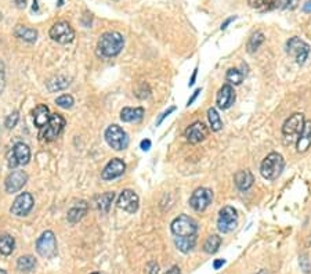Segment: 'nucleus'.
Returning a JSON list of instances; mask_svg holds the SVG:
<instances>
[{
  "instance_id": "1",
  "label": "nucleus",
  "mask_w": 311,
  "mask_h": 274,
  "mask_svg": "<svg viewBox=\"0 0 311 274\" xmlns=\"http://www.w3.org/2000/svg\"><path fill=\"white\" fill-rule=\"evenodd\" d=\"M123 46H125V39L119 32L111 31V32H105L100 36L99 45H97V50L99 54L103 57H115L121 51H122Z\"/></svg>"
},
{
  "instance_id": "2",
  "label": "nucleus",
  "mask_w": 311,
  "mask_h": 274,
  "mask_svg": "<svg viewBox=\"0 0 311 274\" xmlns=\"http://www.w3.org/2000/svg\"><path fill=\"white\" fill-rule=\"evenodd\" d=\"M285 168L284 156L278 152H271L263 160L262 166H260V173L266 180H277L280 178L282 170Z\"/></svg>"
},
{
  "instance_id": "3",
  "label": "nucleus",
  "mask_w": 311,
  "mask_h": 274,
  "mask_svg": "<svg viewBox=\"0 0 311 274\" xmlns=\"http://www.w3.org/2000/svg\"><path fill=\"white\" fill-rule=\"evenodd\" d=\"M170 230L176 237H189L198 233V223L189 216L180 215L171 222Z\"/></svg>"
},
{
  "instance_id": "4",
  "label": "nucleus",
  "mask_w": 311,
  "mask_h": 274,
  "mask_svg": "<svg viewBox=\"0 0 311 274\" xmlns=\"http://www.w3.org/2000/svg\"><path fill=\"white\" fill-rule=\"evenodd\" d=\"M310 50L311 49L308 43H306V42L302 41V39L298 36L290 37V39L286 42V53L295 58V61H296V64L298 65L306 64L307 58H308V55H310Z\"/></svg>"
},
{
  "instance_id": "5",
  "label": "nucleus",
  "mask_w": 311,
  "mask_h": 274,
  "mask_svg": "<svg viewBox=\"0 0 311 274\" xmlns=\"http://www.w3.org/2000/svg\"><path fill=\"white\" fill-rule=\"evenodd\" d=\"M105 142L108 143V146L111 148H113L115 151H121L127 148L129 146V137H127V133L123 130L121 126L118 125H111L107 128L105 130Z\"/></svg>"
},
{
  "instance_id": "6",
  "label": "nucleus",
  "mask_w": 311,
  "mask_h": 274,
  "mask_svg": "<svg viewBox=\"0 0 311 274\" xmlns=\"http://www.w3.org/2000/svg\"><path fill=\"white\" fill-rule=\"evenodd\" d=\"M36 251L42 258L51 259L57 255V240L53 231H45L36 241Z\"/></svg>"
},
{
  "instance_id": "7",
  "label": "nucleus",
  "mask_w": 311,
  "mask_h": 274,
  "mask_svg": "<svg viewBox=\"0 0 311 274\" xmlns=\"http://www.w3.org/2000/svg\"><path fill=\"white\" fill-rule=\"evenodd\" d=\"M29 160H31V150L24 143H17L15 146H13V148L9 151V155H7L10 169H15L18 166L27 165Z\"/></svg>"
},
{
  "instance_id": "8",
  "label": "nucleus",
  "mask_w": 311,
  "mask_h": 274,
  "mask_svg": "<svg viewBox=\"0 0 311 274\" xmlns=\"http://www.w3.org/2000/svg\"><path fill=\"white\" fill-rule=\"evenodd\" d=\"M238 224V215L237 210L232 206H224L219 212V219H217V228L223 234L231 233Z\"/></svg>"
},
{
  "instance_id": "9",
  "label": "nucleus",
  "mask_w": 311,
  "mask_h": 274,
  "mask_svg": "<svg viewBox=\"0 0 311 274\" xmlns=\"http://www.w3.org/2000/svg\"><path fill=\"white\" fill-rule=\"evenodd\" d=\"M50 37L60 45H68L73 41L75 31L67 21H59L50 28Z\"/></svg>"
},
{
  "instance_id": "10",
  "label": "nucleus",
  "mask_w": 311,
  "mask_h": 274,
  "mask_svg": "<svg viewBox=\"0 0 311 274\" xmlns=\"http://www.w3.org/2000/svg\"><path fill=\"white\" fill-rule=\"evenodd\" d=\"M65 126V119L60 114H53L50 118L49 124L45 128H42L41 137L45 142H53L60 136V133L64 130Z\"/></svg>"
},
{
  "instance_id": "11",
  "label": "nucleus",
  "mask_w": 311,
  "mask_h": 274,
  "mask_svg": "<svg viewBox=\"0 0 311 274\" xmlns=\"http://www.w3.org/2000/svg\"><path fill=\"white\" fill-rule=\"evenodd\" d=\"M213 201V192L206 187L197 188L192 195L189 198V206L195 210V212H203L207 206L210 205Z\"/></svg>"
},
{
  "instance_id": "12",
  "label": "nucleus",
  "mask_w": 311,
  "mask_h": 274,
  "mask_svg": "<svg viewBox=\"0 0 311 274\" xmlns=\"http://www.w3.org/2000/svg\"><path fill=\"white\" fill-rule=\"evenodd\" d=\"M33 197L29 192H21L15 200H14L13 205L10 208V212L15 216H27L33 208Z\"/></svg>"
},
{
  "instance_id": "13",
  "label": "nucleus",
  "mask_w": 311,
  "mask_h": 274,
  "mask_svg": "<svg viewBox=\"0 0 311 274\" xmlns=\"http://www.w3.org/2000/svg\"><path fill=\"white\" fill-rule=\"evenodd\" d=\"M304 122H306V121H304V115L300 114V112L290 115V116L285 121L284 126H282V134H284L286 139L299 136L300 132L303 130Z\"/></svg>"
},
{
  "instance_id": "14",
  "label": "nucleus",
  "mask_w": 311,
  "mask_h": 274,
  "mask_svg": "<svg viewBox=\"0 0 311 274\" xmlns=\"http://www.w3.org/2000/svg\"><path fill=\"white\" fill-rule=\"evenodd\" d=\"M139 195L133 190H123L122 194L118 198V206L127 213H134L139 209Z\"/></svg>"
},
{
  "instance_id": "15",
  "label": "nucleus",
  "mask_w": 311,
  "mask_h": 274,
  "mask_svg": "<svg viewBox=\"0 0 311 274\" xmlns=\"http://www.w3.org/2000/svg\"><path fill=\"white\" fill-rule=\"evenodd\" d=\"M209 134V129L202 122H194L192 125H189L188 128L185 129V139L187 142L191 144H198V143L203 142Z\"/></svg>"
},
{
  "instance_id": "16",
  "label": "nucleus",
  "mask_w": 311,
  "mask_h": 274,
  "mask_svg": "<svg viewBox=\"0 0 311 274\" xmlns=\"http://www.w3.org/2000/svg\"><path fill=\"white\" fill-rule=\"evenodd\" d=\"M27 180H28V174L25 173L24 170L14 169L13 172L6 178V182H5L6 191L9 192V194L20 191V190L27 184Z\"/></svg>"
},
{
  "instance_id": "17",
  "label": "nucleus",
  "mask_w": 311,
  "mask_h": 274,
  "mask_svg": "<svg viewBox=\"0 0 311 274\" xmlns=\"http://www.w3.org/2000/svg\"><path fill=\"white\" fill-rule=\"evenodd\" d=\"M216 103L217 107L220 110H228L231 105L235 103V90L232 85L226 83L220 87V90L217 91L216 96Z\"/></svg>"
},
{
  "instance_id": "18",
  "label": "nucleus",
  "mask_w": 311,
  "mask_h": 274,
  "mask_svg": "<svg viewBox=\"0 0 311 274\" xmlns=\"http://www.w3.org/2000/svg\"><path fill=\"white\" fill-rule=\"evenodd\" d=\"M126 170V165L122 160L119 158H113L107 164V166L104 168V170L101 172V178L104 180H113V179L122 176Z\"/></svg>"
},
{
  "instance_id": "19",
  "label": "nucleus",
  "mask_w": 311,
  "mask_h": 274,
  "mask_svg": "<svg viewBox=\"0 0 311 274\" xmlns=\"http://www.w3.org/2000/svg\"><path fill=\"white\" fill-rule=\"evenodd\" d=\"M234 182L238 190H241V191H246V190H249V188L253 186L255 178H253V174L250 170L248 169L238 170L234 176Z\"/></svg>"
},
{
  "instance_id": "20",
  "label": "nucleus",
  "mask_w": 311,
  "mask_h": 274,
  "mask_svg": "<svg viewBox=\"0 0 311 274\" xmlns=\"http://www.w3.org/2000/svg\"><path fill=\"white\" fill-rule=\"evenodd\" d=\"M311 147V121H306L303 130L300 132L296 143V150L298 152H306Z\"/></svg>"
},
{
  "instance_id": "21",
  "label": "nucleus",
  "mask_w": 311,
  "mask_h": 274,
  "mask_svg": "<svg viewBox=\"0 0 311 274\" xmlns=\"http://www.w3.org/2000/svg\"><path fill=\"white\" fill-rule=\"evenodd\" d=\"M87 209H89V205L86 201H79L76 202L75 205L68 210V222L71 224L77 223L79 220L83 219V216L87 213Z\"/></svg>"
},
{
  "instance_id": "22",
  "label": "nucleus",
  "mask_w": 311,
  "mask_h": 274,
  "mask_svg": "<svg viewBox=\"0 0 311 274\" xmlns=\"http://www.w3.org/2000/svg\"><path fill=\"white\" fill-rule=\"evenodd\" d=\"M50 118H51V115H50L49 108H47L46 105H37L35 111H33V122H35V126H36V128H45L46 125L49 124Z\"/></svg>"
},
{
  "instance_id": "23",
  "label": "nucleus",
  "mask_w": 311,
  "mask_h": 274,
  "mask_svg": "<svg viewBox=\"0 0 311 274\" xmlns=\"http://www.w3.org/2000/svg\"><path fill=\"white\" fill-rule=\"evenodd\" d=\"M144 118V108L137 107V108H130L126 107L121 111V119L123 122H140Z\"/></svg>"
},
{
  "instance_id": "24",
  "label": "nucleus",
  "mask_w": 311,
  "mask_h": 274,
  "mask_svg": "<svg viewBox=\"0 0 311 274\" xmlns=\"http://www.w3.org/2000/svg\"><path fill=\"white\" fill-rule=\"evenodd\" d=\"M14 35L18 37V39H21V41L29 42V43H33L37 39L36 29L25 27V25H17L15 29H14Z\"/></svg>"
},
{
  "instance_id": "25",
  "label": "nucleus",
  "mask_w": 311,
  "mask_h": 274,
  "mask_svg": "<svg viewBox=\"0 0 311 274\" xmlns=\"http://www.w3.org/2000/svg\"><path fill=\"white\" fill-rule=\"evenodd\" d=\"M176 248L183 253H189L197 245V234L189 237H176L174 238Z\"/></svg>"
},
{
  "instance_id": "26",
  "label": "nucleus",
  "mask_w": 311,
  "mask_h": 274,
  "mask_svg": "<svg viewBox=\"0 0 311 274\" xmlns=\"http://www.w3.org/2000/svg\"><path fill=\"white\" fill-rule=\"evenodd\" d=\"M113 198H115V192L108 191L104 192L101 195H99L95 198V208L101 212V213H107L111 208V204H112Z\"/></svg>"
},
{
  "instance_id": "27",
  "label": "nucleus",
  "mask_w": 311,
  "mask_h": 274,
  "mask_svg": "<svg viewBox=\"0 0 311 274\" xmlns=\"http://www.w3.org/2000/svg\"><path fill=\"white\" fill-rule=\"evenodd\" d=\"M221 242H223V240H221V237H219L217 234L209 236L206 241H205V244H203V251L209 253V255H213V253H216V252L219 251Z\"/></svg>"
},
{
  "instance_id": "28",
  "label": "nucleus",
  "mask_w": 311,
  "mask_h": 274,
  "mask_svg": "<svg viewBox=\"0 0 311 274\" xmlns=\"http://www.w3.org/2000/svg\"><path fill=\"white\" fill-rule=\"evenodd\" d=\"M69 86V81H68L65 76H54V78H51L47 82V89L51 93H54V91H60L64 90V89H67Z\"/></svg>"
},
{
  "instance_id": "29",
  "label": "nucleus",
  "mask_w": 311,
  "mask_h": 274,
  "mask_svg": "<svg viewBox=\"0 0 311 274\" xmlns=\"http://www.w3.org/2000/svg\"><path fill=\"white\" fill-rule=\"evenodd\" d=\"M14 247H15V241L14 238L9 234H5L0 237V253L5 256H9L13 253Z\"/></svg>"
},
{
  "instance_id": "30",
  "label": "nucleus",
  "mask_w": 311,
  "mask_h": 274,
  "mask_svg": "<svg viewBox=\"0 0 311 274\" xmlns=\"http://www.w3.org/2000/svg\"><path fill=\"white\" fill-rule=\"evenodd\" d=\"M35 266H36V261H35V258L31 255H25L21 256L17 262V269L20 271H24V273H29L32 270L35 269Z\"/></svg>"
},
{
  "instance_id": "31",
  "label": "nucleus",
  "mask_w": 311,
  "mask_h": 274,
  "mask_svg": "<svg viewBox=\"0 0 311 274\" xmlns=\"http://www.w3.org/2000/svg\"><path fill=\"white\" fill-rule=\"evenodd\" d=\"M264 41H266V37H264V33L260 32V31H257V32H255L252 35V36L249 37L248 41V51L249 53H255V51L260 47V46L264 43Z\"/></svg>"
},
{
  "instance_id": "32",
  "label": "nucleus",
  "mask_w": 311,
  "mask_h": 274,
  "mask_svg": "<svg viewBox=\"0 0 311 274\" xmlns=\"http://www.w3.org/2000/svg\"><path fill=\"white\" fill-rule=\"evenodd\" d=\"M207 119H209V124H210V129L213 132H219L223 128V122H221V118L219 112H217L216 108H209L207 110Z\"/></svg>"
},
{
  "instance_id": "33",
  "label": "nucleus",
  "mask_w": 311,
  "mask_h": 274,
  "mask_svg": "<svg viewBox=\"0 0 311 274\" xmlns=\"http://www.w3.org/2000/svg\"><path fill=\"white\" fill-rule=\"evenodd\" d=\"M244 72H241V71L237 68H230L226 73L227 82L230 83V85H234V86H238V85L244 82Z\"/></svg>"
},
{
  "instance_id": "34",
  "label": "nucleus",
  "mask_w": 311,
  "mask_h": 274,
  "mask_svg": "<svg viewBox=\"0 0 311 274\" xmlns=\"http://www.w3.org/2000/svg\"><path fill=\"white\" fill-rule=\"evenodd\" d=\"M277 0H248L249 6L256 10H270L274 7Z\"/></svg>"
},
{
  "instance_id": "35",
  "label": "nucleus",
  "mask_w": 311,
  "mask_h": 274,
  "mask_svg": "<svg viewBox=\"0 0 311 274\" xmlns=\"http://www.w3.org/2000/svg\"><path fill=\"white\" fill-rule=\"evenodd\" d=\"M55 104L64 108V110H68V108H71L73 105V97L71 94H63V96H60L57 100H55Z\"/></svg>"
},
{
  "instance_id": "36",
  "label": "nucleus",
  "mask_w": 311,
  "mask_h": 274,
  "mask_svg": "<svg viewBox=\"0 0 311 274\" xmlns=\"http://www.w3.org/2000/svg\"><path fill=\"white\" fill-rule=\"evenodd\" d=\"M134 94L141 100H144V99H148L151 96V90H149V87L147 83H140L137 89L134 90Z\"/></svg>"
},
{
  "instance_id": "37",
  "label": "nucleus",
  "mask_w": 311,
  "mask_h": 274,
  "mask_svg": "<svg viewBox=\"0 0 311 274\" xmlns=\"http://www.w3.org/2000/svg\"><path fill=\"white\" fill-rule=\"evenodd\" d=\"M20 121V114L17 112V111H14L13 114H10L7 118H6L5 121V125L7 129H13L17 126V124H18Z\"/></svg>"
},
{
  "instance_id": "38",
  "label": "nucleus",
  "mask_w": 311,
  "mask_h": 274,
  "mask_svg": "<svg viewBox=\"0 0 311 274\" xmlns=\"http://www.w3.org/2000/svg\"><path fill=\"white\" fill-rule=\"evenodd\" d=\"M299 265L302 267V270L304 273H310L311 271V262L308 261V258L306 255L300 256V259H299Z\"/></svg>"
},
{
  "instance_id": "39",
  "label": "nucleus",
  "mask_w": 311,
  "mask_h": 274,
  "mask_svg": "<svg viewBox=\"0 0 311 274\" xmlns=\"http://www.w3.org/2000/svg\"><path fill=\"white\" fill-rule=\"evenodd\" d=\"M159 273V266L157 262H149L147 265V274H158Z\"/></svg>"
},
{
  "instance_id": "40",
  "label": "nucleus",
  "mask_w": 311,
  "mask_h": 274,
  "mask_svg": "<svg viewBox=\"0 0 311 274\" xmlns=\"http://www.w3.org/2000/svg\"><path fill=\"white\" fill-rule=\"evenodd\" d=\"M173 111H176V107H170V108H169V110H167V111H165V112H163V114L161 115V118L158 119V122H157V125H158V126H159V125L162 124V122H163V119L166 118V116H169V115H170L171 112H173Z\"/></svg>"
},
{
  "instance_id": "41",
  "label": "nucleus",
  "mask_w": 311,
  "mask_h": 274,
  "mask_svg": "<svg viewBox=\"0 0 311 274\" xmlns=\"http://www.w3.org/2000/svg\"><path fill=\"white\" fill-rule=\"evenodd\" d=\"M300 0H285V7L286 9H295Z\"/></svg>"
},
{
  "instance_id": "42",
  "label": "nucleus",
  "mask_w": 311,
  "mask_h": 274,
  "mask_svg": "<svg viewBox=\"0 0 311 274\" xmlns=\"http://www.w3.org/2000/svg\"><path fill=\"white\" fill-rule=\"evenodd\" d=\"M6 86V78H5V72L0 69V94H2V91L5 90Z\"/></svg>"
},
{
  "instance_id": "43",
  "label": "nucleus",
  "mask_w": 311,
  "mask_h": 274,
  "mask_svg": "<svg viewBox=\"0 0 311 274\" xmlns=\"http://www.w3.org/2000/svg\"><path fill=\"white\" fill-rule=\"evenodd\" d=\"M141 150L143 151H148L149 148H151V140H148V139H145V140H143L140 144Z\"/></svg>"
},
{
  "instance_id": "44",
  "label": "nucleus",
  "mask_w": 311,
  "mask_h": 274,
  "mask_svg": "<svg viewBox=\"0 0 311 274\" xmlns=\"http://www.w3.org/2000/svg\"><path fill=\"white\" fill-rule=\"evenodd\" d=\"M199 93H201V89H197V90H195L194 93H192V96H191V99H189V100L187 101V105H188V107L191 104H192V103H194L195 100H197V97H198Z\"/></svg>"
},
{
  "instance_id": "45",
  "label": "nucleus",
  "mask_w": 311,
  "mask_h": 274,
  "mask_svg": "<svg viewBox=\"0 0 311 274\" xmlns=\"http://www.w3.org/2000/svg\"><path fill=\"white\" fill-rule=\"evenodd\" d=\"M235 18H237L235 15H232V17H230V18H227L226 21H224V23L221 24V31H224V29H226V28L228 27V25H230V24L232 23V21H234Z\"/></svg>"
},
{
  "instance_id": "46",
  "label": "nucleus",
  "mask_w": 311,
  "mask_h": 274,
  "mask_svg": "<svg viewBox=\"0 0 311 274\" xmlns=\"http://www.w3.org/2000/svg\"><path fill=\"white\" fill-rule=\"evenodd\" d=\"M224 263H226L224 259H217V261H215V263H213V267H215V270H219Z\"/></svg>"
},
{
  "instance_id": "47",
  "label": "nucleus",
  "mask_w": 311,
  "mask_h": 274,
  "mask_svg": "<svg viewBox=\"0 0 311 274\" xmlns=\"http://www.w3.org/2000/svg\"><path fill=\"white\" fill-rule=\"evenodd\" d=\"M197 75H198V68L194 69V73H192V76H191V79H189V82H188L189 86H192V85L195 83V81H197Z\"/></svg>"
},
{
  "instance_id": "48",
  "label": "nucleus",
  "mask_w": 311,
  "mask_h": 274,
  "mask_svg": "<svg viewBox=\"0 0 311 274\" xmlns=\"http://www.w3.org/2000/svg\"><path fill=\"white\" fill-rule=\"evenodd\" d=\"M15 5L18 9H25V6H27V0H15Z\"/></svg>"
},
{
  "instance_id": "49",
  "label": "nucleus",
  "mask_w": 311,
  "mask_h": 274,
  "mask_svg": "<svg viewBox=\"0 0 311 274\" xmlns=\"http://www.w3.org/2000/svg\"><path fill=\"white\" fill-rule=\"evenodd\" d=\"M166 274H180V269L177 266H173L170 270H167Z\"/></svg>"
},
{
  "instance_id": "50",
  "label": "nucleus",
  "mask_w": 311,
  "mask_h": 274,
  "mask_svg": "<svg viewBox=\"0 0 311 274\" xmlns=\"http://www.w3.org/2000/svg\"><path fill=\"white\" fill-rule=\"evenodd\" d=\"M303 11H304V13H311V0L310 2H307L306 5H303Z\"/></svg>"
},
{
  "instance_id": "51",
  "label": "nucleus",
  "mask_w": 311,
  "mask_h": 274,
  "mask_svg": "<svg viewBox=\"0 0 311 274\" xmlns=\"http://www.w3.org/2000/svg\"><path fill=\"white\" fill-rule=\"evenodd\" d=\"M32 9H33V11H37V2H36V0H33V6H32Z\"/></svg>"
},
{
  "instance_id": "52",
  "label": "nucleus",
  "mask_w": 311,
  "mask_h": 274,
  "mask_svg": "<svg viewBox=\"0 0 311 274\" xmlns=\"http://www.w3.org/2000/svg\"><path fill=\"white\" fill-rule=\"evenodd\" d=\"M0 274H6V271L3 269H0Z\"/></svg>"
},
{
  "instance_id": "53",
  "label": "nucleus",
  "mask_w": 311,
  "mask_h": 274,
  "mask_svg": "<svg viewBox=\"0 0 311 274\" xmlns=\"http://www.w3.org/2000/svg\"><path fill=\"white\" fill-rule=\"evenodd\" d=\"M59 6H63V0H60V2H59Z\"/></svg>"
},
{
  "instance_id": "54",
  "label": "nucleus",
  "mask_w": 311,
  "mask_h": 274,
  "mask_svg": "<svg viewBox=\"0 0 311 274\" xmlns=\"http://www.w3.org/2000/svg\"><path fill=\"white\" fill-rule=\"evenodd\" d=\"M91 274H100V273H91Z\"/></svg>"
}]
</instances>
